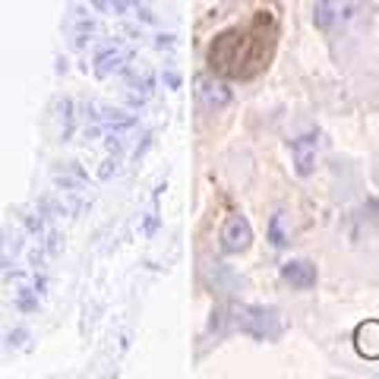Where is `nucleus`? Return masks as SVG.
I'll return each instance as SVG.
<instances>
[{"label": "nucleus", "instance_id": "412c9836", "mask_svg": "<svg viewBox=\"0 0 379 379\" xmlns=\"http://www.w3.org/2000/svg\"><path fill=\"white\" fill-rule=\"evenodd\" d=\"M92 7L101 10V13H104V10H108V0H92Z\"/></svg>", "mask_w": 379, "mask_h": 379}, {"label": "nucleus", "instance_id": "4be33fe9", "mask_svg": "<svg viewBox=\"0 0 379 379\" xmlns=\"http://www.w3.org/2000/svg\"><path fill=\"white\" fill-rule=\"evenodd\" d=\"M3 266H7V256H0V269H3Z\"/></svg>", "mask_w": 379, "mask_h": 379}, {"label": "nucleus", "instance_id": "2eb2a0df", "mask_svg": "<svg viewBox=\"0 0 379 379\" xmlns=\"http://www.w3.org/2000/svg\"><path fill=\"white\" fill-rule=\"evenodd\" d=\"M111 174H117V162H111V158H108V162L101 164V171H98V177H101V180H108V177H111Z\"/></svg>", "mask_w": 379, "mask_h": 379}, {"label": "nucleus", "instance_id": "f257e3e1", "mask_svg": "<svg viewBox=\"0 0 379 379\" xmlns=\"http://www.w3.org/2000/svg\"><path fill=\"white\" fill-rule=\"evenodd\" d=\"M237 329L260 342H272L282 335V322L272 307H240L237 310Z\"/></svg>", "mask_w": 379, "mask_h": 379}, {"label": "nucleus", "instance_id": "a211bd4d", "mask_svg": "<svg viewBox=\"0 0 379 379\" xmlns=\"http://www.w3.org/2000/svg\"><path fill=\"white\" fill-rule=\"evenodd\" d=\"M158 48H174V35H158Z\"/></svg>", "mask_w": 379, "mask_h": 379}, {"label": "nucleus", "instance_id": "7ed1b4c3", "mask_svg": "<svg viewBox=\"0 0 379 379\" xmlns=\"http://www.w3.org/2000/svg\"><path fill=\"white\" fill-rule=\"evenodd\" d=\"M316 146H320L316 133L291 139V155H294V171H298V177H310V174L316 171Z\"/></svg>", "mask_w": 379, "mask_h": 379}, {"label": "nucleus", "instance_id": "f03ea898", "mask_svg": "<svg viewBox=\"0 0 379 379\" xmlns=\"http://www.w3.org/2000/svg\"><path fill=\"white\" fill-rule=\"evenodd\" d=\"M253 244V228L244 215H231L222 228V250L224 253H246Z\"/></svg>", "mask_w": 379, "mask_h": 379}, {"label": "nucleus", "instance_id": "ddd939ff", "mask_svg": "<svg viewBox=\"0 0 379 379\" xmlns=\"http://www.w3.org/2000/svg\"><path fill=\"white\" fill-rule=\"evenodd\" d=\"M162 82H164V86H168L171 92H177V89H180V76L174 73V70H164V73H162Z\"/></svg>", "mask_w": 379, "mask_h": 379}, {"label": "nucleus", "instance_id": "dca6fc26", "mask_svg": "<svg viewBox=\"0 0 379 379\" xmlns=\"http://www.w3.org/2000/svg\"><path fill=\"white\" fill-rule=\"evenodd\" d=\"M108 152H111V155H120V152H124V142H120V136H108Z\"/></svg>", "mask_w": 379, "mask_h": 379}, {"label": "nucleus", "instance_id": "6ab92c4d", "mask_svg": "<svg viewBox=\"0 0 379 379\" xmlns=\"http://www.w3.org/2000/svg\"><path fill=\"white\" fill-rule=\"evenodd\" d=\"M48 253H60V234H51V244H48Z\"/></svg>", "mask_w": 379, "mask_h": 379}, {"label": "nucleus", "instance_id": "9b49d317", "mask_svg": "<svg viewBox=\"0 0 379 379\" xmlns=\"http://www.w3.org/2000/svg\"><path fill=\"white\" fill-rule=\"evenodd\" d=\"M16 304H19V310H26V313H29V310H38V294H35V291H32V294H29V291H23Z\"/></svg>", "mask_w": 379, "mask_h": 379}, {"label": "nucleus", "instance_id": "6e6552de", "mask_svg": "<svg viewBox=\"0 0 379 379\" xmlns=\"http://www.w3.org/2000/svg\"><path fill=\"white\" fill-rule=\"evenodd\" d=\"M269 240H272L275 246H284V244H288V231H284L282 212H275V215L269 218Z\"/></svg>", "mask_w": 379, "mask_h": 379}, {"label": "nucleus", "instance_id": "423d86ee", "mask_svg": "<svg viewBox=\"0 0 379 379\" xmlns=\"http://www.w3.org/2000/svg\"><path fill=\"white\" fill-rule=\"evenodd\" d=\"M200 95H202V101H206L208 108H228L231 98H234V92H231L224 82L202 79V82H200Z\"/></svg>", "mask_w": 379, "mask_h": 379}, {"label": "nucleus", "instance_id": "f3484780", "mask_svg": "<svg viewBox=\"0 0 379 379\" xmlns=\"http://www.w3.org/2000/svg\"><path fill=\"white\" fill-rule=\"evenodd\" d=\"M26 338H29V332H26V329H16V332H10V344H16V348H19Z\"/></svg>", "mask_w": 379, "mask_h": 379}, {"label": "nucleus", "instance_id": "0eeeda50", "mask_svg": "<svg viewBox=\"0 0 379 379\" xmlns=\"http://www.w3.org/2000/svg\"><path fill=\"white\" fill-rule=\"evenodd\" d=\"M126 60H130V54H126V51H120V48H114V45L104 48V51L95 57V76H101V79H104V76H111L114 70L124 67Z\"/></svg>", "mask_w": 379, "mask_h": 379}, {"label": "nucleus", "instance_id": "f8f14e48", "mask_svg": "<svg viewBox=\"0 0 379 379\" xmlns=\"http://www.w3.org/2000/svg\"><path fill=\"white\" fill-rule=\"evenodd\" d=\"M111 7L114 13H130V10L139 7V0H111Z\"/></svg>", "mask_w": 379, "mask_h": 379}, {"label": "nucleus", "instance_id": "aec40b11", "mask_svg": "<svg viewBox=\"0 0 379 379\" xmlns=\"http://www.w3.org/2000/svg\"><path fill=\"white\" fill-rule=\"evenodd\" d=\"M136 10H139V7H136ZM139 19H142V23H155V16H152L149 10H139Z\"/></svg>", "mask_w": 379, "mask_h": 379}, {"label": "nucleus", "instance_id": "1a4fd4ad", "mask_svg": "<svg viewBox=\"0 0 379 379\" xmlns=\"http://www.w3.org/2000/svg\"><path fill=\"white\" fill-rule=\"evenodd\" d=\"M313 23L320 26V29H329V23H332V3H329V0H320V3H316Z\"/></svg>", "mask_w": 379, "mask_h": 379}, {"label": "nucleus", "instance_id": "4468645a", "mask_svg": "<svg viewBox=\"0 0 379 379\" xmlns=\"http://www.w3.org/2000/svg\"><path fill=\"white\" fill-rule=\"evenodd\" d=\"M23 222H26V228H29V234H41V231H45V224H41L38 215H23Z\"/></svg>", "mask_w": 379, "mask_h": 379}, {"label": "nucleus", "instance_id": "39448f33", "mask_svg": "<svg viewBox=\"0 0 379 379\" xmlns=\"http://www.w3.org/2000/svg\"><path fill=\"white\" fill-rule=\"evenodd\" d=\"M354 344H357V351H360V357L376 360L379 357V322L370 320V322H364V326H357Z\"/></svg>", "mask_w": 379, "mask_h": 379}, {"label": "nucleus", "instance_id": "20e7f679", "mask_svg": "<svg viewBox=\"0 0 379 379\" xmlns=\"http://www.w3.org/2000/svg\"><path fill=\"white\" fill-rule=\"evenodd\" d=\"M282 278L294 291H310L316 284V278H320V272H316V266L310 260H288L282 266Z\"/></svg>", "mask_w": 379, "mask_h": 379}, {"label": "nucleus", "instance_id": "9d476101", "mask_svg": "<svg viewBox=\"0 0 379 379\" xmlns=\"http://www.w3.org/2000/svg\"><path fill=\"white\" fill-rule=\"evenodd\" d=\"M60 111H64V136H70L73 133V101L64 98V101H60Z\"/></svg>", "mask_w": 379, "mask_h": 379}]
</instances>
